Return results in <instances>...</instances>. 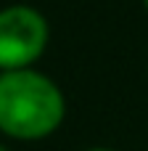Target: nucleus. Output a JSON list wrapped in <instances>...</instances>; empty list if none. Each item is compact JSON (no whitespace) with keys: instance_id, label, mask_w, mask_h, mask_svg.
<instances>
[{"instance_id":"39448f33","label":"nucleus","mask_w":148,"mask_h":151,"mask_svg":"<svg viewBox=\"0 0 148 151\" xmlns=\"http://www.w3.org/2000/svg\"><path fill=\"white\" fill-rule=\"evenodd\" d=\"M0 151H5V149H3V146H0Z\"/></svg>"},{"instance_id":"f257e3e1","label":"nucleus","mask_w":148,"mask_h":151,"mask_svg":"<svg viewBox=\"0 0 148 151\" xmlns=\"http://www.w3.org/2000/svg\"><path fill=\"white\" fill-rule=\"evenodd\" d=\"M66 114L58 85L34 72L13 69L0 74V130L11 138L37 141L50 135Z\"/></svg>"},{"instance_id":"f03ea898","label":"nucleus","mask_w":148,"mask_h":151,"mask_svg":"<svg viewBox=\"0 0 148 151\" xmlns=\"http://www.w3.org/2000/svg\"><path fill=\"white\" fill-rule=\"evenodd\" d=\"M48 45V21L29 5L0 11V69H29Z\"/></svg>"},{"instance_id":"7ed1b4c3","label":"nucleus","mask_w":148,"mask_h":151,"mask_svg":"<svg viewBox=\"0 0 148 151\" xmlns=\"http://www.w3.org/2000/svg\"><path fill=\"white\" fill-rule=\"evenodd\" d=\"M90 151H111V149H90Z\"/></svg>"},{"instance_id":"20e7f679","label":"nucleus","mask_w":148,"mask_h":151,"mask_svg":"<svg viewBox=\"0 0 148 151\" xmlns=\"http://www.w3.org/2000/svg\"><path fill=\"white\" fill-rule=\"evenodd\" d=\"M143 5H146V11H148V0H143Z\"/></svg>"}]
</instances>
